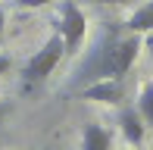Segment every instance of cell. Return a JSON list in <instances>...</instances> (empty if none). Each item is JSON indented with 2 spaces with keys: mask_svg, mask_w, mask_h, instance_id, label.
Returning a JSON list of instances; mask_svg holds the SVG:
<instances>
[{
  "mask_svg": "<svg viewBox=\"0 0 153 150\" xmlns=\"http://www.w3.org/2000/svg\"><path fill=\"white\" fill-rule=\"evenodd\" d=\"M137 50H141V35L119 38L116 28H106L94 44V50L85 56V63L75 69L72 85H85V81L91 85L100 78H125V72L137 59Z\"/></svg>",
  "mask_w": 153,
  "mask_h": 150,
  "instance_id": "6da1fadb",
  "label": "cell"
},
{
  "mask_svg": "<svg viewBox=\"0 0 153 150\" xmlns=\"http://www.w3.org/2000/svg\"><path fill=\"white\" fill-rule=\"evenodd\" d=\"M56 35L62 38V50L72 56V53H78L81 41L88 35V19L85 13L78 10V3L75 0H62L59 3V13H56Z\"/></svg>",
  "mask_w": 153,
  "mask_h": 150,
  "instance_id": "7a4b0ae2",
  "label": "cell"
},
{
  "mask_svg": "<svg viewBox=\"0 0 153 150\" xmlns=\"http://www.w3.org/2000/svg\"><path fill=\"white\" fill-rule=\"evenodd\" d=\"M62 38L53 31L50 38L41 44V50H34L31 56H28V63L22 66V78L28 81V85H38V81H44L47 75H50L53 69H56V63L62 59Z\"/></svg>",
  "mask_w": 153,
  "mask_h": 150,
  "instance_id": "3957f363",
  "label": "cell"
},
{
  "mask_svg": "<svg viewBox=\"0 0 153 150\" xmlns=\"http://www.w3.org/2000/svg\"><path fill=\"white\" fill-rule=\"evenodd\" d=\"M78 97L97 100V103H122L125 88H122V78H100V81H91L88 88H81Z\"/></svg>",
  "mask_w": 153,
  "mask_h": 150,
  "instance_id": "277c9868",
  "label": "cell"
},
{
  "mask_svg": "<svg viewBox=\"0 0 153 150\" xmlns=\"http://www.w3.org/2000/svg\"><path fill=\"white\" fill-rule=\"evenodd\" d=\"M119 125H122V134L128 144H144V134H147V125H144V119L137 116L134 106H125V110L119 113Z\"/></svg>",
  "mask_w": 153,
  "mask_h": 150,
  "instance_id": "5b68a950",
  "label": "cell"
},
{
  "mask_svg": "<svg viewBox=\"0 0 153 150\" xmlns=\"http://www.w3.org/2000/svg\"><path fill=\"white\" fill-rule=\"evenodd\" d=\"M81 150H113V138L103 125L88 122L85 131H81Z\"/></svg>",
  "mask_w": 153,
  "mask_h": 150,
  "instance_id": "8992f818",
  "label": "cell"
},
{
  "mask_svg": "<svg viewBox=\"0 0 153 150\" xmlns=\"http://www.w3.org/2000/svg\"><path fill=\"white\" fill-rule=\"evenodd\" d=\"M125 28H128L131 35H141V31L147 35V31H153V0H147L144 6H137V10L131 13Z\"/></svg>",
  "mask_w": 153,
  "mask_h": 150,
  "instance_id": "52a82bcc",
  "label": "cell"
},
{
  "mask_svg": "<svg viewBox=\"0 0 153 150\" xmlns=\"http://www.w3.org/2000/svg\"><path fill=\"white\" fill-rule=\"evenodd\" d=\"M137 116L144 119V125H153V81H147L137 94Z\"/></svg>",
  "mask_w": 153,
  "mask_h": 150,
  "instance_id": "ba28073f",
  "label": "cell"
},
{
  "mask_svg": "<svg viewBox=\"0 0 153 150\" xmlns=\"http://www.w3.org/2000/svg\"><path fill=\"white\" fill-rule=\"evenodd\" d=\"M50 0H19V6H25V10H38V6H47Z\"/></svg>",
  "mask_w": 153,
  "mask_h": 150,
  "instance_id": "9c48e42d",
  "label": "cell"
},
{
  "mask_svg": "<svg viewBox=\"0 0 153 150\" xmlns=\"http://www.w3.org/2000/svg\"><path fill=\"white\" fill-rule=\"evenodd\" d=\"M144 47H147V53H150V59H153V31H147V35H144V41H141Z\"/></svg>",
  "mask_w": 153,
  "mask_h": 150,
  "instance_id": "30bf717a",
  "label": "cell"
},
{
  "mask_svg": "<svg viewBox=\"0 0 153 150\" xmlns=\"http://www.w3.org/2000/svg\"><path fill=\"white\" fill-rule=\"evenodd\" d=\"M6 72H10V56H6V53H0V78H3Z\"/></svg>",
  "mask_w": 153,
  "mask_h": 150,
  "instance_id": "8fae6325",
  "label": "cell"
},
{
  "mask_svg": "<svg viewBox=\"0 0 153 150\" xmlns=\"http://www.w3.org/2000/svg\"><path fill=\"white\" fill-rule=\"evenodd\" d=\"M88 3H100V6L113 3V6H125V3H131V0H88Z\"/></svg>",
  "mask_w": 153,
  "mask_h": 150,
  "instance_id": "7c38bea8",
  "label": "cell"
},
{
  "mask_svg": "<svg viewBox=\"0 0 153 150\" xmlns=\"http://www.w3.org/2000/svg\"><path fill=\"white\" fill-rule=\"evenodd\" d=\"M10 113V103H0V125H3V116Z\"/></svg>",
  "mask_w": 153,
  "mask_h": 150,
  "instance_id": "4fadbf2b",
  "label": "cell"
},
{
  "mask_svg": "<svg viewBox=\"0 0 153 150\" xmlns=\"http://www.w3.org/2000/svg\"><path fill=\"white\" fill-rule=\"evenodd\" d=\"M0 38H3V13H0Z\"/></svg>",
  "mask_w": 153,
  "mask_h": 150,
  "instance_id": "5bb4252c",
  "label": "cell"
}]
</instances>
